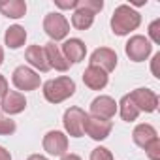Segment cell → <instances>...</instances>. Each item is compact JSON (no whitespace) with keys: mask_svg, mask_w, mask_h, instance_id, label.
Returning <instances> with one entry per match:
<instances>
[{"mask_svg":"<svg viewBox=\"0 0 160 160\" xmlns=\"http://www.w3.org/2000/svg\"><path fill=\"white\" fill-rule=\"evenodd\" d=\"M113 130V124L111 121H106V119H98V117H92V115H87L85 117V122H83V134H87L89 138H92L94 141H102L106 139Z\"/></svg>","mask_w":160,"mask_h":160,"instance_id":"7","label":"cell"},{"mask_svg":"<svg viewBox=\"0 0 160 160\" xmlns=\"http://www.w3.org/2000/svg\"><path fill=\"white\" fill-rule=\"evenodd\" d=\"M0 13L10 19H21L27 13V4L23 0H2L0 2Z\"/></svg>","mask_w":160,"mask_h":160,"instance_id":"18","label":"cell"},{"mask_svg":"<svg viewBox=\"0 0 160 160\" xmlns=\"http://www.w3.org/2000/svg\"><path fill=\"white\" fill-rule=\"evenodd\" d=\"M25 58L28 60V64L40 72H49V62H47V57H45V51L42 45H30L25 53Z\"/></svg>","mask_w":160,"mask_h":160,"instance_id":"16","label":"cell"},{"mask_svg":"<svg viewBox=\"0 0 160 160\" xmlns=\"http://www.w3.org/2000/svg\"><path fill=\"white\" fill-rule=\"evenodd\" d=\"M154 138H158V134H156L154 126L149 124V122H141V124H138V126L134 128V132H132V139H134V143H136L138 147H141V149H143L151 139H154Z\"/></svg>","mask_w":160,"mask_h":160,"instance_id":"17","label":"cell"},{"mask_svg":"<svg viewBox=\"0 0 160 160\" xmlns=\"http://www.w3.org/2000/svg\"><path fill=\"white\" fill-rule=\"evenodd\" d=\"M12 83L15 85V89L19 91H36L42 83V79L38 75V72H34L28 66H17L12 73Z\"/></svg>","mask_w":160,"mask_h":160,"instance_id":"5","label":"cell"},{"mask_svg":"<svg viewBox=\"0 0 160 160\" xmlns=\"http://www.w3.org/2000/svg\"><path fill=\"white\" fill-rule=\"evenodd\" d=\"M43 51H45V57H47L49 68H55V70H58V72H66V70L70 68L68 60H66V58H64V55L60 53V47H58L55 42L45 43Z\"/></svg>","mask_w":160,"mask_h":160,"instance_id":"15","label":"cell"},{"mask_svg":"<svg viewBox=\"0 0 160 160\" xmlns=\"http://www.w3.org/2000/svg\"><path fill=\"white\" fill-rule=\"evenodd\" d=\"M73 92H75V81L68 75H60L43 83V98L51 104H60L70 96H73Z\"/></svg>","mask_w":160,"mask_h":160,"instance_id":"2","label":"cell"},{"mask_svg":"<svg viewBox=\"0 0 160 160\" xmlns=\"http://www.w3.org/2000/svg\"><path fill=\"white\" fill-rule=\"evenodd\" d=\"M77 8H83V10H87V12L96 15L98 12H102L104 2L102 0H77Z\"/></svg>","mask_w":160,"mask_h":160,"instance_id":"22","label":"cell"},{"mask_svg":"<svg viewBox=\"0 0 160 160\" xmlns=\"http://www.w3.org/2000/svg\"><path fill=\"white\" fill-rule=\"evenodd\" d=\"M0 160H12V154H10V151H6L2 145H0Z\"/></svg>","mask_w":160,"mask_h":160,"instance_id":"30","label":"cell"},{"mask_svg":"<svg viewBox=\"0 0 160 160\" xmlns=\"http://www.w3.org/2000/svg\"><path fill=\"white\" fill-rule=\"evenodd\" d=\"M91 160H113V154L106 147H96L91 152Z\"/></svg>","mask_w":160,"mask_h":160,"instance_id":"25","label":"cell"},{"mask_svg":"<svg viewBox=\"0 0 160 160\" xmlns=\"http://www.w3.org/2000/svg\"><path fill=\"white\" fill-rule=\"evenodd\" d=\"M149 38L154 42V43H160V19H154L151 25H149ZM149 40V42H151Z\"/></svg>","mask_w":160,"mask_h":160,"instance_id":"26","label":"cell"},{"mask_svg":"<svg viewBox=\"0 0 160 160\" xmlns=\"http://www.w3.org/2000/svg\"><path fill=\"white\" fill-rule=\"evenodd\" d=\"M91 66H96L106 73H109L117 68V53L109 47H98L91 55Z\"/></svg>","mask_w":160,"mask_h":160,"instance_id":"11","label":"cell"},{"mask_svg":"<svg viewBox=\"0 0 160 160\" xmlns=\"http://www.w3.org/2000/svg\"><path fill=\"white\" fill-rule=\"evenodd\" d=\"M108 73L96 66H91L83 72V83L91 89V91H102L106 85H108Z\"/></svg>","mask_w":160,"mask_h":160,"instance_id":"14","label":"cell"},{"mask_svg":"<svg viewBox=\"0 0 160 160\" xmlns=\"http://www.w3.org/2000/svg\"><path fill=\"white\" fill-rule=\"evenodd\" d=\"M60 53L64 55V58L68 60V64H77V62H81L87 55V45L83 40H79V38H70L62 43V49Z\"/></svg>","mask_w":160,"mask_h":160,"instance_id":"12","label":"cell"},{"mask_svg":"<svg viewBox=\"0 0 160 160\" xmlns=\"http://www.w3.org/2000/svg\"><path fill=\"white\" fill-rule=\"evenodd\" d=\"M4 42L10 49H19L27 42V30L21 25H12L4 34Z\"/></svg>","mask_w":160,"mask_h":160,"instance_id":"19","label":"cell"},{"mask_svg":"<svg viewBox=\"0 0 160 160\" xmlns=\"http://www.w3.org/2000/svg\"><path fill=\"white\" fill-rule=\"evenodd\" d=\"M25 108H27V98H25V94H21L17 91H8L2 96V102H0V109L8 115L23 113Z\"/></svg>","mask_w":160,"mask_h":160,"instance_id":"13","label":"cell"},{"mask_svg":"<svg viewBox=\"0 0 160 160\" xmlns=\"http://www.w3.org/2000/svg\"><path fill=\"white\" fill-rule=\"evenodd\" d=\"M151 72L156 79H160V53H154V57L151 60Z\"/></svg>","mask_w":160,"mask_h":160,"instance_id":"27","label":"cell"},{"mask_svg":"<svg viewBox=\"0 0 160 160\" xmlns=\"http://www.w3.org/2000/svg\"><path fill=\"white\" fill-rule=\"evenodd\" d=\"M130 98H132V102L136 104V108L139 109V113H141V111L152 113V111H156V108H158V94H156L154 91H151V89L139 87V89H136V91L130 92Z\"/></svg>","mask_w":160,"mask_h":160,"instance_id":"9","label":"cell"},{"mask_svg":"<svg viewBox=\"0 0 160 160\" xmlns=\"http://www.w3.org/2000/svg\"><path fill=\"white\" fill-rule=\"evenodd\" d=\"M117 113V102L111 98V96H106V94H100L96 96L92 102H91V115L92 117H98V119H113Z\"/></svg>","mask_w":160,"mask_h":160,"instance_id":"10","label":"cell"},{"mask_svg":"<svg viewBox=\"0 0 160 160\" xmlns=\"http://www.w3.org/2000/svg\"><path fill=\"white\" fill-rule=\"evenodd\" d=\"M117 111L121 113V119L126 121V122H134L138 117H139V109L136 108V104L132 102L130 94H124L121 98V102L117 104Z\"/></svg>","mask_w":160,"mask_h":160,"instance_id":"20","label":"cell"},{"mask_svg":"<svg viewBox=\"0 0 160 160\" xmlns=\"http://www.w3.org/2000/svg\"><path fill=\"white\" fill-rule=\"evenodd\" d=\"M43 151L53 156H64L68 151V136L60 130H49L43 136Z\"/></svg>","mask_w":160,"mask_h":160,"instance_id":"8","label":"cell"},{"mask_svg":"<svg viewBox=\"0 0 160 160\" xmlns=\"http://www.w3.org/2000/svg\"><path fill=\"white\" fill-rule=\"evenodd\" d=\"M139 25H141V15L132 6L121 4V6L115 8V12L111 15V30H113V34L126 36V34L134 32Z\"/></svg>","mask_w":160,"mask_h":160,"instance_id":"1","label":"cell"},{"mask_svg":"<svg viewBox=\"0 0 160 160\" xmlns=\"http://www.w3.org/2000/svg\"><path fill=\"white\" fill-rule=\"evenodd\" d=\"M85 117L87 113L81 109V108H68L64 111V117H62V124H64V130L72 136V138H81L83 136V122H85Z\"/></svg>","mask_w":160,"mask_h":160,"instance_id":"6","label":"cell"},{"mask_svg":"<svg viewBox=\"0 0 160 160\" xmlns=\"http://www.w3.org/2000/svg\"><path fill=\"white\" fill-rule=\"evenodd\" d=\"M94 23V13L83 10V8H75L73 13H72V27L77 28V30H87L91 28Z\"/></svg>","mask_w":160,"mask_h":160,"instance_id":"21","label":"cell"},{"mask_svg":"<svg viewBox=\"0 0 160 160\" xmlns=\"http://www.w3.org/2000/svg\"><path fill=\"white\" fill-rule=\"evenodd\" d=\"M15 130H17L15 121L6 119V117H0V136H12Z\"/></svg>","mask_w":160,"mask_h":160,"instance_id":"24","label":"cell"},{"mask_svg":"<svg viewBox=\"0 0 160 160\" xmlns=\"http://www.w3.org/2000/svg\"><path fill=\"white\" fill-rule=\"evenodd\" d=\"M2 62H4V49L0 47V66H2Z\"/></svg>","mask_w":160,"mask_h":160,"instance_id":"33","label":"cell"},{"mask_svg":"<svg viewBox=\"0 0 160 160\" xmlns=\"http://www.w3.org/2000/svg\"><path fill=\"white\" fill-rule=\"evenodd\" d=\"M60 160H81V156H77V154H73V152H66Z\"/></svg>","mask_w":160,"mask_h":160,"instance_id":"31","label":"cell"},{"mask_svg":"<svg viewBox=\"0 0 160 160\" xmlns=\"http://www.w3.org/2000/svg\"><path fill=\"white\" fill-rule=\"evenodd\" d=\"M55 4L60 10H75L77 8V0H55Z\"/></svg>","mask_w":160,"mask_h":160,"instance_id":"28","label":"cell"},{"mask_svg":"<svg viewBox=\"0 0 160 160\" xmlns=\"http://www.w3.org/2000/svg\"><path fill=\"white\" fill-rule=\"evenodd\" d=\"M27 160H47V158H45L43 154H30Z\"/></svg>","mask_w":160,"mask_h":160,"instance_id":"32","label":"cell"},{"mask_svg":"<svg viewBox=\"0 0 160 160\" xmlns=\"http://www.w3.org/2000/svg\"><path fill=\"white\" fill-rule=\"evenodd\" d=\"M8 91H10V89H8V79H6L2 73H0V98H2Z\"/></svg>","mask_w":160,"mask_h":160,"instance_id":"29","label":"cell"},{"mask_svg":"<svg viewBox=\"0 0 160 160\" xmlns=\"http://www.w3.org/2000/svg\"><path fill=\"white\" fill-rule=\"evenodd\" d=\"M43 30L45 34L53 40V42H58V40H64L70 32V23L68 19L58 13V12H53V13H47L45 19H43Z\"/></svg>","mask_w":160,"mask_h":160,"instance_id":"3","label":"cell"},{"mask_svg":"<svg viewBox=\"0 0 160 160\" xmlns=\"http://www.w3.org/2000/svg\"><path fill=\"white\" fill-rule=\"evenodd\" d=\"M143 149H145V154H147L151 160H160V139H158V138L151 139Z\"/></svg>","mask_w":160,"mask_h":160,"instance_id":"23","label":"cell"},{"mask_svg":"<svg viewBox=\"0 0 160 160\" xmlns=\"http://www.w3.org/2000/svg\"><path fill=\"white\" fill-rule=\"evenodd\" d=\"M124 51H126V55H128L130 60H134V62H143V60H147V58L151 57V53H152V43L149 42V38H145V36H141V34H136V36H132V38L126 42Z\"/></svg>","mask_w":160,"mask_h":160,"instance_id":"4","label":"cell"}]
</instances>
